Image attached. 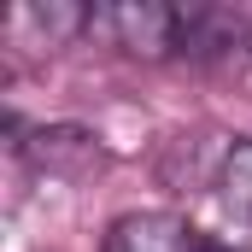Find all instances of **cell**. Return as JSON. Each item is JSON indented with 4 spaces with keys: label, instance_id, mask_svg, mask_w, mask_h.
<instances>
[{
    "label": "cell",
    "instance_id": "obj_1",
    "mask_svg": "<svg viewBox=\"0 0 252 252\" xmlns=\"http://www.w3.org/2000/svg\"><path fill=\"white\" fill-rule=\"evenodd\" d=\"M94 35H112L135 59H170L182 53V6L164 0H124V6H100L88 18Z\"/></svg>",
    "mask_w": 252,
    "mask_h": 252
},
{
    "label": "cell",
    "instance_id": "obj_2",
    "mask_svg": "<svg viewBox=\"0 0 252 252\" xmlns=\"http://www.w3.org/2000/svg\"><path fill=\"white\" fill-rule=\"evenodd\" d=\"M205 241L176 211H129L106 229V252H199Z\"/></svg>",
    "mask_w": 252,
    "mask_h": 252
},
{
    "label": "cell",
    "instance_id": "obj_3",
    "mask_svg": "<svg viewBox=\"0 0 252 252\" xmlns=\"http://www.w3.org/2000/svg\"><path fill=\"white\" fill-rule=\"evenodd\" d=\"M35 164H47V170H70V164H82V158H94L100 147H94V135H82V129H41L35 141H18Z\"/></svg>",
    "mask_w": 252,
    "mask_h": 252
},
{
    "label": "cell",
    "instance_id": "obj_4",
    "mask_svg": "<svg viewBox=\"0 0 252 252\" xmlns=\"http://www.w3.org/2000/svg\"><path fill=\"white\" fill-rule=\"evenodd\" d=\"M217 188H223V205H229L235 217H247V223H252V141H235V147H229Z\"/></svg>",
    "mask_w": 252,
    "mask_h": 252
},
{
    "label": "cell",
    "instance_id": "obj_5",
    "mask_svg": "<svg viewBox=\"0 0 252 252\" xmlns=\"http://www.w3.org/2000/svg\"><path fill=\"white\" fill-rule=\"evenodd\" d=\"M199 252H247V247H223V241H205Z\"/></svg>",
    "mask_w": 252,
    "mask_h": 252
},
{
    "label": "cell",
    "instance_id": "obj_6",
    "mask_svg": "<svg viewBox=\"0 0 252 252\" xmlns=\"http://www.w3.org/2000/svg\"><path fill=\"white\" fill-rule=\"evenodd\" d=\"M247 41H252V30H247Z\"/></svg>",
    "mask_w": 252,
    "mask_h": 252
}]
</instances>
